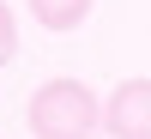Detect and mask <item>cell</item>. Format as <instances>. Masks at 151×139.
<instances>
[{
  "mask_svg": "<svg viewBox=\"0 0 151 139\" xmlns=\"http://www.w3.org/2000/svg\"><path fill=\"white\" fill-rule=\"evenodd\" d=\"M103 133L109 139H151V79H121L103 97Z\"/></svg>",
  "mask_w": 151,
  "mask_h": 139,
  "instance_id": "2",
  "label": "cell"
},
{
  "mask_svg": "<svg viewBox=\"0 0 151 139\" xmlns=\"http://www.w3.org/2000/svg\"><path fill=\"white\" fill-rule=\"evenodd\" d=\"M12 55H18V18H12V6L0 0V67H6Z\"/></svg>",
  "mask_w": 151,
  "mask_h": 139,
  "instance_id": "4",
  "label": "cell"
},
{
  "mask_svg": "<svg viewBox=\"0 0 151 139\" xmlns=\"http://www.w3.org/2000/svg\"><path fill=\"white\" fill-rule=\"evenodd\" d=\"M24 121H30L36 139H97V127H103V97L91 85H79V79H48V85H36Z\"/></svg>",
  "mask_w": 151,
  "mask_h": 139,
  "instance_id": "1",
  "label": "cell"
},
{
  "mask_svg": "<svg viewBox=\"0 0 151 139\" xmlns=\"http://www.w3.org/2000/svg\"><path fill=\"white\" fill-rule=\"evenodd\" d=\"M24 6H30V18L42 24V30H79L97 0H24Z\"/></svg>",
  "mask_w": 151,
  "mask_h": 139,
  "instance_id": "3",
  "label": "cell"
}]
</instances>
